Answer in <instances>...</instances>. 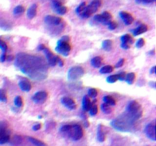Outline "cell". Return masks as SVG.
<instances>
[{"label":"cell","instance_id":"83f0119b","mask_svg":"<svg viewBox=\"0 0 156 146\" xmlns=\"http://www.w3.org/2000/svg\"><path fill=\"white\" fill-rule=\"evenodd\" d=\"M114 71V67L112 66H103L101 69H100V72L101 74H108V73H111Z\"/></svg>","mask_w":156,"mask_h":146},{"label":"cell","instance_id":"e0dca14e","mask_svg":"<svg viewBox=\"0 0 156 146\" xmlns=\"http://www.w3.org/2000/svg\"><path fill=\"white\" fill-rule=\"evenodd\" d=\"M120 16L121 19L123 20L126 25H129L133 21V17L131 14L126 12V11H120Z\"/></svg>","mask_w":156,"mask_h":146},{"label":"cell","instance_id":"ffe728a7","mask_svg":"<svg viewBox=\"0 0 156 146\" xmlns=\"http://www.w3.org/2000/svg\"><path fill=\"white\" fill-rule=\"evenodd\" d=\"M147 31H148V27H147L145 24H141V25L139 26L138 27L134 29L133 31V33L134 36H137L146 32Z\"/></svg>","mask_w":156,"mask_h":146},{"label":"cell","instance_id":"ba28073f","mask_svg":"<svg viewBox=\"0 0 156 146\" xmlns=\"http://www.w3.org/2000/svg\"><path fill=\"white\" fill-rule=\"evenodd\" d=\"M85 71L80 66H74L71 68L68 72V79L69 80L74 81L81 79L84 76Z\"/></svg>","mask_w":156,"mask_h":146},{"label":"cell","instance_id":"277c9868","mask_svg":"<svg viewBox=\"0 0 156 146\" xmlns=\"http://www.w3.org/2000/svg\"><path fill=\"white\" fill-rule=\"evenodd\" d=\"M69 37L68 36H65L63 38L60 39L57 42V46L56 47V51L60 54L63 55L64 56H69L71 51V45L69 44Z\"/></svg>","mask_w":156,"mask_h":146},{"label":"cell","instance_id":"484cf974","mask_svg":"<svg viewBox=\"0 0 156 146\" xmlns=\"http://www.w3.org/2000/svg\"><path fill=\"white\" fill-rule=\"evenodd\" d=\"M104 102L110 106H114L116 105V101L111 96H105L104 97Z\"/></svg>","mask_w":156,"mask_h":146},{"label":"cell","instance_id":"8992f818","mask_svg":"<svg viewBox=\"0 0 156 146\" xmlns=\"http://www.w3.org/2000/svg\"><path fill=\"white\" fill-rule=\"evenodd\" d=\"M11 131L8 123L5 121L0 122V144L8 143L10 141Z\"/></svg>","mask_w":156,"mask_h":146},{"label":"cell","instance_id":"d6a6232c","mask_svg":"<svg viewBox=\"0 0 156 146\" xmlns=\"http://www.w3.org/2000/svg\"><path fill=\"white\" fill-rule=\"evenodd\" d=\"M0 101H2V102H6L7 101L6 92L3 89H0Z\"/></svg>","mask_w":156,"mask_h":146},{"label":"cell","instance_id":"603a6c76","mask_svg":"<svg viewBox=\"0 0 156 146\" xmlns=\"http://www.w3.org/2000/svg\"><path fill=\"white\" fill-rule=\"evenodd\" d=\"M10 144L13 146H20L23 143V138L20 135H15L11 140H10Z\"/></svg>","mask_w":156,"mask_h":146},{"label":"cell","instance_id":"cb8c5ba5","mask_svg":"<svg viewBox=\"0 0 156 146\" xmlns=\"http://www.w3.org/2000/svg\"><path fill=\"white\" fill-rule=\"evenodd\" d=\"M102 64V59L100 56H95L92 60V65L95 68L101 67Z\"/></svg>","mask_w":156,"mask_h":146},{"label":"cell","instance_id":"d590c367","mask_svg":"<svg viewBox=\"0 0 156 146\" xmlns=\"http://www.w3.org/2000/svg\"><path fill=\"white\" fill-rule=\"evenodd\" d=\"M0 48L2 49V53H6L7 50H8V46L1 38H0Z\"/></svg>","mask_w":156,"mask_h":146},{"label":"cell","instance_id":"4fadbf2b","mask_svg":"<svg viewBox=\"0 0 156 146\" xmlns=\"http://www.w3.org/2000/svg\"><path fill=\"white\" fill-rule=\"evenodd\" d=\"M47 98V93L46 92H38L34 94L32 100L36 104H43L46 101Z\"/></svg>","mask_w":156,"mask_h":146},{"label":"cell","instance_id":"836d02e7","mask_svg":"<svg viewBox=\"0 0 156 146\" xmlns=\"http://www.w3.org/2000/svg\"><path fill=\"white\" fill-rule=\"evenodd\" d=\"M86 2H82V3H81L80 5H79V6L77 7V8H76V13H77L78 14H80L82 12V11H83V10L85 9V8H86Z\"/></svg>","mask_w":156,"mask_h":146},{"label":"cell","instance_id":"5b68a950","mask_svg":"<svg viewBox=\"0 0 156 146\" xmlns=\"http://www.w3.org/2000/svg\"><path fill=\"white\" fill-rule=\"evenodd\" d=\"M102 4L101 0H93L89 5H86L85 9L79 14L81 18H87L90 17L93 13L96 12Z\"/></svg>","mask_w":156,"mask_h":146},{"label":"cell","instance_id":"ab89813d","mask_svg":"<svg viewBox=\"0 0 156 146\" xmlns=\"http://www.w3.org/2000/svg\"><path fill=\"white\" fill-rule=\"evenodd\" d=\"M144 44H145V40H144V39L140 38L139 40H137L136 43V46L137 48H142V47L144 46Z\"/></svg>","mask_w":156,"mask_h":146},{"label":"cell","instance_id":"816d5d0a","mask_svg":"<svg viewBox=\"0 0 156 146\" xmlns=\"http://www.w3.org/2000/svg\"><path fill=\"white\" fill-rule=\"evenodd\" d=\"M154 50H152L151 52H149V54H151V53H152V54H154Z\"/></svg>","mask_w":156,"mask_h":146},{"label":"cell","instance_id":"8fae6325","mask_svg":"<svg viewBox=\"0 0 156 146\" xmlns=\"http://www.w3.org/2000/svg\"><path fill=\"white\" fill-rule=\"evenodd\" d=\"M44 21L47 24L51 26H58L60 25L63 22V20L60 17L53 16V15H47L44 18Z\"/></svg>","mask_w":156,"mask_h":146},{"label":"cell","instance_id":"8d00e7d4","mask_svg":"<svg viewBox=\"0 0 156 146\" xmlns=\"http://www.w3.org/2000/svg\"><path fill=\"white\" fill-rule=\"evenodd\" d=\"M117 75H114V76H110L109 77H108V79H107V82H108V83H115V82L117 81Z\"/></svg>","mask_w":156,"mask_h":146},{"label":"cell","instance_id":"60d3db41","mask_svg":"<svg viewBox=\"0 0 156 146\" xmlns=\"http://www.w3.org/2000/svg\"><path fill=\"white\" fill-rule=\"evenodd\" d=\"M72 128V126L71 125H65L61 127V132H63V133H67L69 132L70 129Z\"/></svg>","mask_w":156,"mask_h":146},{"label":"cell","instance_id":"bcb514c9","mask_svg":"<svg viewBox=\"0 0 156 146\" xmlns=\"http://www.w3.org/2000/svg\"><path fill=\"white\" fill-rule=\"evenodd\" d=\"M40 128H41V124L37 123L33 126V130H34V131H37V130L40 129Z\"/></svg>","mask_w":156,"mask_h":146},{"label":"cell","instance_id":"ee69618b","mask_svg":"<svg viewBox=\"0 0 156 146\" xmlns=\"http://www.w3.org/2000/svg\"><path fill=\"white\" fill-rule=\"evenodd\" d=\"M138 2H143V3H151V2H154L155 0H136Z\"/></svg>","mask_w":156,"mask_h":146},{"label":"cell","instance_id":"6da1fadb","mask_svg":"<svg viewBox=\"0 0 156 146\" xmlns=\"http://www.w3.org/2000/svg\"><path fill=\"white\" fill-rule=\"evenodd\" d=\"M15 66L23 73L34 79L43 80L47 76V66L44 60L37 56L24 53L18 54Z\"/></svg>","mask_w":156,"mask_h":146},{"label":"cell","instance_id":"7dc6e473","mask_svg":"<svg viewBox=\"0 0 156 146\" xmlns=\"http://www.w3.org/2000/svg\"><path fill=\"white\" fill-rule=\"evenodd\" d=\"M5 60H6V53H2L1 58H0V60L2 63H3L4 61H5Z\"/></svg>","mask_w":156,"mask_h":146},{"label":"cell","instance_id":"74e56055","mask_svg":"<svg viewBox=\"0 0 156 146\" xmlns=\"http://www.w3.org/2000/svg\"><path fill=\"white\" fill-rule=\"evenodd\" d=\"M88 94L92 98H96L97 95H98V91L95 89H90L89 90V92H88Z\"/></svg>","mask_w":156,"mask_h":146},{"label":"cell","instance_id":"7c38bea8","mask_svg":"<svg viewBox=\"0 0 156 146\" xmlns=\"http://www.w3.org/2000/svg\"><path fill=\"white\" fill-rule=\"evenodd\" d=\"M121 47L124 50H128L133 43V38L129 34H125L121 37Z\"/></svg>","mask_w":156,"mask_h":146},{"label":"cell","instance_id":"f6af8a7d","mask_svg":"<svg viewBox=\"0 0 156 146\" xmlns=\"http://www.w3.org/2000/svg\"><path fill=\"white\" fill-rule=\"evenodd\" d=\"M124 61H125L124 59H121V60L116 64V68H120L121 67V66H123V65L124 64Z\"/></svg>","mask_w":156,"mask_h":146},{"label":"cell","instance_id":"681fc988","mask_svg":"<svg viewBox=\"0 0 156 146\" xmlns=\"http://www.w3.org/2000/svg\"><path fill=\"white\" fill-rule=\"evenodd\" d=\"M150 73H151V74H154V73H155V66H153V67L151 68V69L150 70Z\"/></svg>","mask_w":156,"mask_h":146},{"label":"cell","instance_id":"5bb4252c","mask_svg":"<svg viewBox=\"0 0 156 146\" xmlns=\"http://www.w3.org/2000/svg\"><path fill=\"white\" fill-rule=\"evenodd\" d=\"M145 135L149 139L155 141V126L154 123H149L145 128Z\"/></svg>","mask_w":156,"mask_h":146},{"label":"cell","instance_id":"d4e9b609","mask_svg":"<svg viewBox=\"0 0 156 146\" xmlns=\"http://www.w3.org/2000/svg\"><path fill=\"white\" fill-rule=\"evenodd\" d=\"M113 47V42L111 40H106L103 41L102 43V48L105 50V51H110L111 50Z\"/></svg>","mask_w":156,"mask_h":146},{"label":"cell","instance_id":"9a60e30c","mask_svg":"<svg viewBox=\"0 0 156 146\" xmlns=\"http://www.w3.org/2000/svg\"><path fill=\"white\" fill-rule=\"evenodd\" d=\"M43 51L44 52L46 55V57H47V62H48L49 65L50 66H55L56 65V56H55L48 48L45 47V48L43 50Z\"/></svg>","mask_w":156,"mask_h":146},{"label":"cell","instance_id":"9c48e42d","mask_svg":"<svg viewBox=\"0 0 156 146\" xmlns=\"http://www.w3.org/2000/svg\"><path fill=\"white\" fill-rule=\"evenodd\" d=\"M111 18H112V15H111V13L108 12V11H104L101 14L95 15L94 19L99 23L108 24L111 21Z\"/></svg>","mask_w":156,"mask_h":146},{"label":"cell","instance_id":"44dd1931","mask_svg":"<svg viewBox=\"0 0 156 146\" xmlns=\"http://www.w3.org/2000/svg\"><path fill=\"white\" fill-rule=\"evenodd\" d=\"M37 5L36 4H34V5H31L29 8V9L27 10V18H30V19H32L33 18L36 16L37 14Z\"/></svg>","mask_w":156,"mask_h":146},{"label":"cell","instance_id":"f907efd6","mask_svg":"<svg viewBox=\"0 0 156 146\" xmlns=\"http://www.w3.org/2000/svg\"><path fill=\"white\" fill-rule=\"evenodd\" d=\"M6 59L8 60V61H10V60H13V56H8V57H7Z\"/></svg>","mask_w":156,"mask_h":146},{"label":"cell","instance_id":"d6986e66","mask_svg":"<svg viewBox=\"0 0 156 146\" xmlns=\"http://www.w3.org/2000/svg\"><path fill=\"white\" fill-rule=\"evenodd\" d=\"M19 87L24 92H30L31 89V84L27 80H21L19 82Z\"/></svg>","mask_w":156,"mask_h":146},{"label":"cell","instance_id":"f546056e","mask_svg":"<svg viewBox=\"0 0 156 146\" xmlns=\"http://www.w3.org/2000/svg\"><path fill=\"white\" fill-rule=\"evenodd\" d=\"M24 11V7L22 5H18L14 8V14L15 15H20V14H23Z\"/></svg>","mask_w":156,"mask_h":146},{"label":"cell","instance_id":"b9f144b4","mask_svg":"<svg viewBox=\"0 0 156 146\" xmlns=\"http://www.w3.org/2000/svg\"><path fill=\"white\" fill-rule=\"evenodd\" d=\"M126 76V72H120V73L117 74V79H118V80H120V81L125 80Z\"/></svg>","mask_w":156,"mask_h":146},{"label":"cell","instance_id":"7bdbcfd3","mask_svg":"<svg viewBox=\"0 0 156 146\" xmlns=\"http://www.w3.org/2000/svg\"><path fill=\"white\" fill-rule=\"evenodd\" d=\"M63 61L61 60V58L56 56V65H59V66L62 67L63 66Z\"/></svg>","mask_w":156,"mask_h":146},{"label":"cell","instance_id":"30bf717a","mask_svg":"<svg viewBox=\"0 0 156 146\" xmlns=\"http://www.w3.org/2000/svg\"><path fill=\"white\" fill-rule=\"evenodd\" d=\"M52 7H53V10L57 14H61V15L66 14L68 11L67 8L66 6H64L61 2L57 1V0H53V2H52Z\"/></svg>","mask_w":156,"mask_h":146},{"label":"cell","instance_id":"3957f363","mask_svg":"<svg viewBox=\"0 0 156 146\" xmlns=\"http://www.w3.org/2000/svg\"><path fill=\"white\" fill-rule=\"evenodd\" d=\"M128 115L130 116L131 118L134 120L137 121L139 119L141 118L142 116V108L141 105L136 101H132L130 103L128 104L126 107V111Z\"/></svg>","mask_w":156,"mask_h":146},{"label":"cell","instance_id":"52a82bcc","mask_svg":"<svg viewBox=\"0 0 156 146\" xmlns=\"http://www.w3.org/2000/svg\"><path fill=\"white\" fill-rule=\"evenodd\" d=\"M67 134L74 141H77V140L81 139L83 136V129L80 125L75 124V125L72 126V128L67 132Z\"/></svg>","mask_w":156,"mask_h":146},{"label":"cell","instance_id":"2e32d148","mask_svg":"<svg viewBox=\"0 0 156 146\" xmlns=\"http://www.w3.org/2000/svg\"><path fill=\"white\" fill-rule=\"evenodd\" d=\"M61 102L65 107H66L68 109L71 110H76V107H77L74 100H73L70 98H68V97H64V98H62Z\"/></svg>","mask_w":156,"mask_h":146},{"label":"cell","instance_id":"7402d4cb","mask_svg":"<svg viewBox=\"0 0 156 146\" xmlns=\"http://www.w3.org/2000/svg\"><path fill=\"white\" fill-rule=\"evenodd\" d=\"M92 102L88 96H85L82 99V108L85 111H89L92 107Z\"/></svg>","mask_w":156,"mask_h":146},{"label":"cell","instance_id":"7a4b0ae2","mask_svg":"<svg viewBox=\"0 0 156 146\" xmlns=\"http://www.w3.org/2000/svg\"><path fill=\"white\" fill-rule=\"evenodd\" d=\"M115 129L121 132H132L136 127V120L131 118L126 113L111 121V123Z\"/></svg>","mask_w":156,"mask_h":146},{"label":"cell","instance_id":"4dcf8cb0","mask_svg":"<svg viewBox=\"0 0 156 146\" xmlns=\"http://www.w3.org/2000/svg\"><path fill=\"white\" fill-rule=\"evenodd\" d=\"M101 110H102V111H103V112L106 114H109L112 112V110H111V106L108 104H105V103L102 104H101Z\"/></svg>","mask_w":156,"mask_h":146},{"label":"cell","instance_id":"ac0fdd59","mask_svg":"<svg viewBox=\"0 0 156 146\" xmlns=\"http://www.w3.org/2000/svg\"><path fill=\"white\" fill-rule=\"evenodd\" d=\"M98 140L100 142H103L105 141V138H106V135H105V132L104 130V126L102 125L98 126Z\"/></svg>","mask_w":156,"mask_h":146},{"label":"cell","instance_id":"f1b7e54d","mask_svg":"<svg viewBox=\"0 0 156 146\" xmlns=\"http://www.w3.org/2000/svg\"><path fill=\"white\" fill-rule=\"evenodd\" d=\"M28 140H29V141L35 146H46L45 143L40 141V140L37 139V138H32V137H28Z\"/></svg>","mask_w":156,"mask_h":146},{"label":"cell","instance_id":"4316f807","mask_svg":"<svg viewBox=\"0 0 156 146\" xmlns=\"http://www.w3.org/2000/svg\"><path fill=\"white\" fill-rule=\"evenodd\" d=\"M135 79L136 75L133 72H130V73H129V74H127L126 76L125 80L126 81V82L129 84V85H132L134 82V81H135Z\"/></svg>","mask_w":156,"mask_h":146},{"label":"cell","instance_id":"1f68e13d","mask_svg":"<svg viewBox=\"0 0 156 146\" xmlns=\"http://www.w3.org/2000/svg\"><path fill=\"white\" fill-rule=\"evenodd\" d=\"M89 113H90V115L91 116H95L97 113H98V106L96 104H92V107H91L90 110H89Z\"/></svg>","mask_w":156,"mask_h":146},{"label":"cell","instance_id":"f35d334b","mask_svg":"<svg viewBox=\"0 0 156 146\" xmlns=\"http://www.w3.org/2000/svg\"><path fill=\"white\" fill-rule=\"evenodd\" d=\"M108 28H109L110 30H115V29L117 27V22H115V21H111L108 24Z\"/></svg>","mask_w":156,"mask_h":146},{"label":"cell","instance_id":"c3c4849f","mask_svg":"<svg viewBox=\"0 0 156 146\" xmlns=\"http://www.w3.org/2000/svg\"><path fill=\"white\" fill-rule=\"evenodd\" d=\"M45 47H46L44 45V44H40V45L38 47V50H43Z\"/></svg>","mask_w":156,"mask_h":146},{"label":"cell","instance_id":"e575fe53","mask_svg":"<svg viewBox=\"0 0 156 146\" xmlns=\"http://www.w3.org/2000/svg\"><path fill=\"white\" fill-rule=\"evenodd\" d=\"M15 105L18 107H21L23 105V100L20 96H17L15 98Z\"/></svg>","mask_w":156,"mask_h":146}]
</instances>
